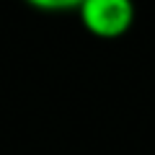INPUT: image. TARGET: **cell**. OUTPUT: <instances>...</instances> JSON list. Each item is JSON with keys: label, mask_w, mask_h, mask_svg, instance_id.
I'll use <instances>...</instances> for the list:
<instances>
[{"label": "cell", "mask_w": 155, "mask_h": 155, "mask_svg": "<svg viewBox=\"0 0 155 155\" xmlns=\"http://www.w3.org/2000/svg\"><path fill=\"white\" fill-rule=\"evenodd\" d=\"M78 11L83 26L101 39H116L127 34L134 18L132 0H83Z\"/></svg>", "instance_id": "obj_1"}, {"label": "cell", "mask_w": 155, "mask_h": 155, "mask_svg": "<svg viewBox=\"0 0 155 155\" xmlns=\"http://www.w3.org/2000/svg\"><path fill=\"white\" fill-rule=\"evenodd\" d=\"M39 11H70V8H80L83 0H26Z\"/></svg>", "instance_id": "obj_2"}]
</instances>
